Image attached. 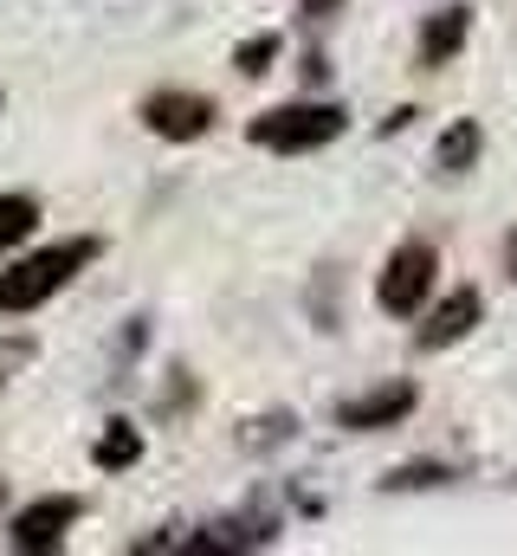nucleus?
<instances>
[{"mask_svg":"<svg viewBox=\"0 0 517 556\" xmlns=\"http://www.w3.org/2000/svg\"><path fill=\"white\" fill-rule=\"evenodd\" d=\"M98 260V240H59V247H39V253H26V260H13L7 273H0V317H20V311H39L46 298H59L72 278L85 273Z\"/></svg>","mask_w":517,"mask_h":556,"instance_id":"obj_1","label":"nucleus"},{"mask_svg":"<svg viewBox=\"0 0 517 556\" xmlns=\"http://www.w3.org/2000/svg\"><path fill=\"white\" fill-rule=\"evenodd\" d=\"M350 130V111L343 104H317V98H298V104H278V111H258L247 124V142L253 149H272V155H304V149H324Z\"/></svg>","mask_w":517,"mask_h":556,"instance_id":"obj_2","label":"nucleus"},{"mask_svg":"<svg viewBox=\"0 0 517 556\" xmlns=\"http://www.w3.org/2000/svg\"><path fill=\"white\" fill-rule=\"evenodd\" d=\"M433 273H440V253L427 240H401L388 253V266L376 273V304L388 317H414L427 304V291H433Z\"/></svg>","mask_w":517,"mask_h":556,"instance_id":"obj_3","label":"nucleus"},{"mask_svg":"<svg viewBox=\"0 0 517 556\" xmlns=\"http://www.w3.org/2000/svg\"><path fill=\"white\" fill-rule=\"evenodd\" d=\"M85 518V505L72 498V492H52V498H33V505H20L13 511V525H7V551L20 556H52L65 551V531Z\"/></svg>","mask_w":517,"mask_h":556,"instance_id":"obj_4","label":"nucleus"},{"mask_svg":"<svg viewBox=\"0 0 517 556\" xmlns=\"http://www.w3.org/2000/svg\"><path fill=\"white\" fill-rule=\"evenodd\" d=\"M136 117H142V130H149V137L194 142V137H207V130H214V117H220V111H214V98H201V91H175V85H168V91H149Z\"/></svg>","mask_w":517,"mask_h":556,"instance_id":"obj_5","label":"nucleus"},{"mask_svg":"<svg viewBox=\"0 0 517 556\" xmlns=\"http://www.w3.org/2000/svg\"><path fill=\"white\" fill-rule=\"evenodd\" d=\"M414 382H382V389H369V395H350L343 408H337V427H350V433H382V427H401V420L414 415Z\"/></svg>","mask_w":517,"mask_h":556,"instance_id":"obj_6","label":"nucleus"},{"mask_svg":"<svg viewBox=\"0 0 517 556\" xmlns=\"http://www.w3.org/2000/svg\"><path fill=\"white\" fill-rule=\"evenodd\" d=\"M486 317V298L472 291V285H459V291H446L433 311H427V324H420V350H446V343H459V337H472V324Z\"/></svg>","mask_w":517,"mask_h":556,"instance_id":"obj_7","label":"nucleus"},{"mask_svg":"<svg viewBox=\"0 0 517 556\" xmlns=\"http://www.w3.org/2000/svg\"><path fill=\"white\" fill-rule=\"evenodd\" d=\"M466 33H472V7H440V13H427V26H420V46H414L420 72H440V65H453V59H459V46H466Z\"/></svg>","mask_w":517,"mask_h":556,"instance_id":"obj_8","label":"nucleus"},{"mask_svg":"<svg viewBox=\"0 0 517 556\" xmlns=\"http://www.w3.org/2000/svg\"><path fill=\"white\" fill-rule=\"evenodd\" d=\"M479 149H486V130H479L472 117H459V124H446V137L433 149V168H440V175H466V168L479 162Z\"/></svg>","mask_w":517,"mask_h":556,"instance_id":"obj_9","label":"nucleus"},{"mask_svg":"<svg viewBox=\"0 0 517 556\" xmlns=\"http://www.w3.org/2000/svg\"><path fill=\"white\" fill-rule=\"evenodd\" d=\"M136 459H142V433H136L129 420H111V427L98 433V446H91V466H98V472H124Z\"/></svg>","mask_w":517,"mask_h":556,"instance_id":"obj_10","label":"nucleus"},{"mask_svg":"<svg viewBox=\"0 0 517 556\" xmlns=\"http://www.w3.org/2000/svg\"><path fill=\"white\" fill-rule=\"evenodd\" d=\"M33 227H39V201L33 194H0V253H13Z\"/></svg>","mask_w":517,"mask_h":556,"instance_id":"obj_11","label":"nucleus"},{"mask_svg":"<svg viewBox=\"0 0 517 556\" xmlns=\"http://www.w3.org/2000/svg\"><path fill=\"white\" fill-rule=\"evenodd\" d=\"M278 52H285L278 33H247V39L234 46V72H240V78H265V72L278 65Z\"/></svg>","mask_w":517,"mask_h":556,"instance_id":"obj_12","label":"nucleus"},{"mask_svg":"<svg viewBox=\"0 0 517 556\" xmlns=\"http://www.w3.org/2000/svg\"><path fill=\"white\" fill-rule=\"evenodd\" d=\"M453 479V466H440V459H414V466H394L382 479V492H420V485H446Z\"/></svg>","mask_w":517,"mask_h":556,"instance_id":"obj_13","label":"nucleus"},{"mask_svg":"<svg viewBox=\"0 0 517 556\" xmlns=\"http://www.w3.org/2000/svg\"><path fill=\"white\" fill-rule=\"evenodd\" d=\"M247 427H253V433H247V446H285V440H291V427H298V420L285 415V408H278V415H258V420H247Z\"/></svg>","mask_w":517,"mask_h":556,"instance_id":"obj_14","label":"nucleus"},{"mask_svg":"<svg viewBox=\"0 0 517 556\" xmlns=\"http://www.w3.org/2000/svg\"><path fill=\"white\" fill-rule=\"evenodd\" d=\"M343 13V0H298V20L304 26H324V20H337Z\"/></svg>","mask_w":517,"mask_h":556,"instance_id":"obj_15","label":"nucleus"},{"mask_svg":"<svg viewBox=\"0 0 517 556\" xmlns=\"http://www.w3.org/2000/svg\"><path fill=\"white\" fill-rule=\"evenodd\" d=\"M298 72H304V85H324V78H330V59H324V52H304Z\"/></svg>","mask_w":517,"mask_h":556,"instance_id":"obj_16","label":"nucleus"},{"mask_svg":"<svg viewBox=\"0 0 517 556\" xmlns=\"http://www.w3.org/2000/svg\"><path fill=\"white\" fill-rule=\"evenodd\" d=\"M505 273L517 278V233H512V240H505Z\"/></svg>","mask_w":517,"mask_h":556,"instance_id":"obj_17","label":"nucleus"},{"mask_svg":"<svg viewBox=\"0 0 517 556\" xmlns=\"http://www.w3.org/2000/svg\"><path fill=\"white\" fill-rule=\"evenodd\" d=\"M0 505H7V485H0Z\"/></svg>","mask_w":517,"mask_h":556,"instance_id":"obj_18","label":"nucleus"}]
</instances>
